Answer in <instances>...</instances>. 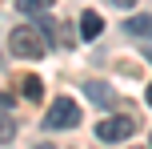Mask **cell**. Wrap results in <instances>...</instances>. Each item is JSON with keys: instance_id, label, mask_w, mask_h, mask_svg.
Segmentation results:
<instances>
[{"instance_id": "6da1fadb", "label": "cell", "mask_w": 152, "mask_h": 149, "mask_svg": "<svg viewBox=\"0 0 152 149\" xmlns=\"http://www.w3.org/2000/svg\"><path fill=\"white\" fill-rule=\"evenodd\" d=\"M8 48H12V56H20V61H40V56L48 53V40L40 36V28L20 24V28L8 32Z\"/></svg>"}, {"instance_id": "7a4b0ae2", "label": "cell", "mask_w": 152, "mask_h": 149, "mask_svg": "<svg viewBox=\"0 0 152 149\" xmlns=\"http://www.w3.org/2000/svg\"><path fill=\"white\" fill-rule=\"evenodd\" d=\"M44 125H48V129H76V125H80V105L68 101V97H56V101L48 105Z\"/></svg>"}, {"instance_id": "3957f363", "label": "cell", "mask_w": 152, "mask_h": 149, "mask_svg": "<svg viewBox=\"0 0 152 149\" xmlns=\"http://www.w3.org/2000/svg\"><path fill=\"white\" fill-rule=\"evenodd\" d=\"M132 133H136V121H132V117H104L96 125L100 141H124V137H132Z\"/></svg>"}, {"instance_id": "277c9868", "label": "cell", "mask_w": 152, "mask_h": 149, "mask_svg": "<svg viewBox=\"0 0 152 149\" xmlns=\"http://www.w3.org/2000/svg\"><path fill=\"white\" fill-rule=\"evenodd\" d=\"M100 32H104V16L92 12V8H88V12H80V36H84V40H96Z\"/></svg>"}, {"instance_id": "5b68a950", "label": "cell", "mask_w": 152, "mask_h": 149, "mask_svg": "<svg viewBox=\"0 0 152 149\" xmlns=\"http://www.w3.org/2000/svg\"><path fill=\"white\" fill-rule=\"evenodd\" d=\"M16 93H20L24 101H40V97H44V81L40 77H20L16 81Z\"/></svg>"}, {"instance_id": "8992f818", "label": "cell", "mask_w": 152, "mask_h": 149, "mask_svg": "<svg viewBox=\"0 0 152 149\" xmlns=\"http://www.w3.org/2000/svg\"><path fill=\"white\" fill-rule=\"evenodd\" d=\"M124 28H128L132 36H144V40H152V16L136 12V16H128V20H124Z\"/></svg>"}, {"instance_id": "52a82bcc", "label": "cell", "mask_w": 152, "mask_h": 149, "mask_svg": "<svg viewBox=\"0 0 152 149\" xmlns=\"http://www.w3.org/2000/svg\"><path fill=\"white\" fill-rule=\"evenodd\" d=\"M12 137H16V117L4 109V105H0V145H8Z\"/></svg>"}, {"instance_id": "ba28073f", "label": "cell", "mask_w": 152, "mask_h": 149, "mask_svg": "<svg viewBox=\"0 0 152 149\" xmlns=\"http://www.w3.org/2000/svg\"><path fill=\"white\" fill-rule=\"evenodd\" d=\"M56 0H20V12L24 16H36V12H48Z\"/></svg>"}, {"instance_id": "9c48e42d", "label": "cell", "mask_w": 152, "mask_h": 149, "mask_svg": "<svg viewBox=\"0 0 152 149\" xmlns=\"http://www.w3.org/2000/svg\"><path fill=\"white\" fill-rule=\"evenodd\" d=\"M84 93H88L92 101H100V105H108V101H112V93H108L100 81H88V85H84Z\"/></svg>"}, {"instance_id": "30bf717a", "label": "cell", "mask_w": 152, "mask_h": 149, "mask_svg": "<svg viewBox=\"0 0 152 149\" xmlns=\"http://www.w3.org/2000/svg\"><path fill=\"white\" fill-rule=\"evenodd\" d=\"M112 4H116V8H132L136 0H112Z\"/></svg>"}, {"instance_id": "8fae6325", "label": "cell", "mask_w": 152, "mask_h": 149, "mask_svg": "<svg viewBox=\"0 0 152 149\" xmlns=\"http://www.w3.org/2000/svg\"><path fill=\"white\" fill-rule=\"evenodd\" d=\"M144 101H148V105H152V85H148V93H144Z\"/></svg>"}, {"instance_id": "7c38bea8", "label": "cell", "mask_w": 152, "mask_h": 149, "mask_svg": "<svg viewBox=\"0 0 152 149\" xmlns=\"http://www.w3.org/2000/svg\"><path fill=\"white\" fill-rule=\"evenodd\" d=\"M36 149H56V145H48V141H40V145H36Z\"/></svg>"}]
</instances>
